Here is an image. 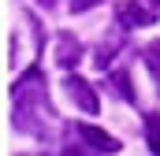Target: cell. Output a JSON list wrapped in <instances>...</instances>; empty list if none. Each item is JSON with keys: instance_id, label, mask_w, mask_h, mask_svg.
<instances>
[{"instance_id": "obj_1", "label": "cell", "mask_w": 160, "mask_h": 156, "mask_svg": "<svg viewBox=\"0 0 160 156\" xmlns=\"http://www.w3.org/2000/svg\"><path fill=\"white\" fill-rule=\"evenodd\" d=\"M11 126L38 141L56 138L60 115L48 104V82H45L41 67H26V75L11 85Z\"/></svg>"}, {"instance_id": "obj_2", "label": "cell", "mask_w": 160, "mask_h": 156, "mask_svg": "<svg viewBox=\"0 0 160 156\" xmlns=\"http://www.w3.org/2000/svg\"><path fill=\"white\" fill-rule=\"evenodd\" d=\"M63 89H67V97L78 104L86 115H97V112H101V100H97V93H93V85H89L86 78L67 75V78H63Z\"/></svg>"}, {"instance_id": "obj_3", "label": "cell", "mask_w": 160, "mask_h": 156, "mask_svg": "<svg viewBox=\"0 0 160 156\" xmlns=\"http://www.w3.org/2000/svg\"><path fill=\"white\" fill-rule=\"evenodd\" d=\"M116 19H119V26L134 30V26H153V22H157V11L142 7L138 0H119V4H116Z\"/></svg>"}, {"instance_id": "obj_4", "label": "cell", "mask_w": 160, "mask_h": 156, "mask_svg": "<svg viewBox=\"0 0 160 156\" xmlns=\"http://www.w3.org/2000/svg\"><path fill=\"white\" fill-rule=\"evenodd\" d=\"M78 60H82V41L67 30H60L56 34V63L63 71H71V67H78Z\"/></svg>"}, {"instance_id": "obj_5", "label": "cell", "mask_w": 160, "mask_h": 156, "mask_svg": "<svg viewBox=\"0 0 160 156\" xmlns=\"http://www.w3.org/2000/svg\"><path fill=\"white\" fill-rule=\"evenodd\" d=\"M78 138L89 145V149H97V153H119L123 145H119V138H112V134H104V130H97L93 123H78Z\"/></svg>"}, {"instance_id": "obj_6", "label": "cell", "mask_w": 160, "mask_h": 156, "mask_svg": "<svg viewBox=\"0 0 160 156\" xmlns=\"http://www.w3.org/2000/svg\"><path fill=\"white\" fill-rule=\"evenodd\" d=\"M123 45H127V34H119V30H116L108 41H101V45H97V56H93V60H97V71H104V67H112V63H116V52H119Z\"/></svg>"}, {"instance_id": "obj_7", "label": "cell", "mask_w": 160, "mask_h": 156, "mask_svg": "<svg viewBox=\"0 0 160 156\" xmlns=\"http://www.w3.org/2000/svg\"><path fill=\"white\" fill-rule=\"evenodd\" d=\"M108 82H112V89L119 93L127 104H134V100H138V93H134V85H130V71H127V67H112Z\"/></svg>"}, {"instance_id": "obj_8", "label": "cell", "mask_w": 160, "mask_h": 156, "mask_svg": "<svg viewBox=\"0 0 160 156\" xmlns=\"http://www.w3.org/2000/svg\"><path fill=\"white\" fill-rule=\"evenodd\" d=\"M142 60H145V67H149V75H153V82H157V89H160V41L145 45Z\"/></svg>"}, {"instance_id": "obj_9", "label": "cell", "mask_w": 160, "mask_h": 156, "mask_svg": "<svg viewBox=\"0 0 160 156\" xmlns=\"http://www.w3.org/2000/svg\"><path fill=\"white\" fill-rule=\"evenodd\" d=\"M145 141H149V153L160 156V115H145Z\"/></svg>"}, {"instance_id": "obj_10", "label": "cell", "mask_w": 160, "mask_h": 156, "mask_svg": "<svg viewBox=\"0 0 160 156\" xmlns=\"http://www.w3.org/2000/svg\"><path fill=\"white\" fill-rule=\"evenodd\" d=\"M93 4H104V0H71L67 7H71V11H89Z\"/></svg>"}, {"instance_id": "obj_11", "label": "cell", "mask_w": 160, "mask_h": 156, "mask_svg": "<svg viewBox=\"0 0 160 156\" xmlns=\"http://www.w3.org/2000/svg\"><path fill=\"white\" fill-rule=\"evenodd\" d=\"M41 7H45V11H48V7H56V0H38Z\"/></svg>"}, {"instance_id": "obj_12", "label": "cell", "mask_w": 160, "mask_h": 156, "mask_svg": "<svg viewBox=\"0 0 160 156\" xmlns=\"http://www.w3.org/2000/svg\"><path fill=\"white\" fill-rule=\"evenodd\" d=\"M153 4H157V7H160V0H153Z\"/></svg>"}, {"instance_id": "obj_13", "label": "cell", "mask_w": 160, "mask_h": 156, "mask_svg": "<svg viewBox=\"0 0 160 156\" xmlns=\"http://www.w3.org/2000/svg\"><path fill=\"white\" fill-rule=\"evenodd\" d=\"M38 156H45V153H38Z\"/></svg>"}]
</instances>
